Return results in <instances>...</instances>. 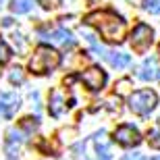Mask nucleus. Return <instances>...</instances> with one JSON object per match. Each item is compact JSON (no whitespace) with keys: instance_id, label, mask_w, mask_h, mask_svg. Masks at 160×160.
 I'll use <instances>...</instances> for the list:
<instances>
[{"instance_id":"nucleus-23","label":"nucleus","mask_w":160,"mask_h":160,"mask_svg":"<svg viewBox=\"0 0 160 160\" xmlns=\"http://www.w3.org/2000/svg\"><path fill=\"white\" fill-rule=\"evenodd\" d=\"M152 160H160V156H156V158H152Z\"/></svg>"},{"instance_id":"nucleus-24","label":"nucleus","mask_w":160,"mask_h":160,"mask_svg":"<svg viewBox=\"0 0 160 160\" xmlns=\"http://www.w3.org/2000/svg\"><path fill=\"white\" fill-rule=\"evenodd\" d=\"M89 2H96V0H89Z\"/></svg>"},{"instance_id":"nucleus-1","label":"nucleus","mask_w":160,"mask_h":160,"mask_svg":"<svg viewBox=\"0 0 160 160\" xmlns=\"http://www.w3.org/2000/svg\"><path fill=\"white\" fill-rule=\"evenodd\" d=\"M85 23L94 25L106 42H123L125 38V21L112 11H96L85 17Z\"/></svg>"},{"instance_id":"nucleus-9","label":"nucleus","mask_w":160,"mask_h":160,"mask_svg":"<svg viewBox=\"0 0 160 160\" xmlns=\"http://www.w3.org/2000/svg\"><path fill=\"white\" fill-rule=\"evenodd\" d=\"M25 142V133L21 129H11L8 131V137H6V154L8 158H15L19 154V148H21V143Z\"/></svg>"},{"instance_id":"nucleus-11","label":"nucleus","mask_w":160,"mask_h":160,"mask_svg":"<svg viewBox=\"0 0 160 160\" xmlns=\"http://www.w3.org/2000/svg\"><path fill=\"white\" fill-rule=\"evenodd\" d=\"M46 40H50L52 44H60V46H73L71 31H67L65 27H58V29H54L52 33H48Z\"/></svg>"},{"instance_id":"nucleus-5","label":"nucleus","mask_w":160,"mask_h":160,"mask_svg":"<svg viewBox=\"0 0 160 160\" xmlns=\"http://www.w3.org/2000/svg\"><path fill=\"white\" fill-rule=\"evenodd\" d=\"M152 42H154V31H152V27L146 25V23L135 25V29L131 31V46H133V50L146 52V50L152 46Z\"/></svg>"},{"instance_id":"nucleus-10","label":"nucleus","mask_w":160,"mask_h":160,"mask_svg":"<svg viewBox=\"0 0 160 160\" xmlns=\"http://www.w3.org/2000/svg\"><path fill=\"white\" fill-rule=\"evenodd\" d=\"M137 77L143 79V81H154L156 77H160V71H158V65H156V58H146L137 71Z\"/></svg>"},{"instance_id":"nucleus-13","label":"nucleus","mask_w":160,"mask_h":160,"mask_svg":"<svg viewBox=\"0 0 160 160\" xmlns=\"http://www.w3.org/2000/svg\"><path fill=\"white\" fill-rule=\"evenodd\" d=\"M65 110V98L60 92H52L50 94V114L52 117H60Z\"/></svg>"},{"instance_id":"nucleus-19","label":"nucleus","mask_w":160,"mask_h":160,"mask_svg":"<svg viewBox=\"0 0 160 160\" xmlns=\"http://www.w3.org/2000/svg\"><path fill=\"white\" fill-rule=\"evenodd\" d=\"M21 127H23L27 133H31V131H36V129H38V119H31V117H27V119H23Z\"/></svg>"},{"instance_id":"nucleus-8","label":"nucleus","mask_w":160,"mask_h":160,"mask_svg":"<svg viewBox=\"0 0 160 160\" xmlns=\"http://www.w3.org/2000/svg\"><path fill=\"white\" fill-rule=\"evenodd\" d=\"M81 81L85 83V88H89L92 92H98V89H102L104 83H106V73L102 71L100 67H92V69L81 73Z\"/></svg>"},{"instance_id":"nucleus-4","label":"nucleus","mask_w":160,"mask_h":160,"mask_svg":"<svg viewBox=\"0 0 160 160\" xmlns=\"http://www.w3.org/2000/svg\"><path fill=\"white\" fill-rule=\"evenodd\" d=\"M83 150L88 152L85 158L88 160H110L112 154H110V146H108V139L104 137V131L96 133L83 143Z\"/></svg>"},{"instance_id":"nucleus-3","label":"nucleus","mask_w":160,"mask_h":160,"mask_svg":"<svg viewBox=\"0 0 160 160\" xmlns=\"http://www.w3.org/2000/svg\"><path fill=\"white\" fill-rule=\"evenodd\" d=\"M156 104H158V96L152 89H139V92L129 96V108L135 114H142V117L152 112L156 108Z\"/></svg>"},{"instance_id":"nucleus-22","label":"nucleus","mask_w":160,"mask_h":160,"mask_svg":"<svg viewBox=\"0 0 160 160\" xmlns=\"http://www.w3.org/2000/svg\"><path fill=\"white\" fill-rule=\"evenodd\" d=\"M123 160H146V156H143V154H139V152H133V154L123 156Z\"/></svg>"},{"instance_id":"nucleus-20","label":"nucleus","mask_w":160,"mask_h":160,"mask_svg":"<svg viewBox=\"0 0 160 160\" xmlns=\"http://www.w3.org/2000/svg\"><path fill=\"white\" fill-rule=\"evenodd\" d=\"M8 79H11V83H23V73H21V69H12L11 75H8Z\"/></svg>"},{"instance_id":"nucleus-12","label":"nucleus","mask_w":160,"mask_h":160,"mask_svg":"<svg viewBox=\"0 0 160 160\" xmlns=\"http://www.w3.org/2000/svg\"><path fill=\"white\" fill-rule=\"evenodd\" d=\"M106 58L114 69H125V67L131 65V56L129 54H123V52H108Z\"/></svg>"},{"instance_id":"nucleus-17","label":"nucleus","mask_w":160,"mask_h":160,"mask_svg":"<svg viewBox=\"0 0 160 160\" xmlns=\"http://www.w3.org/2000/svg\"><path fill=\"white\" fill-rule=\"evenodd\" d=\"M11 56H12L11 48L6 46V42H2V40H0V65H6V62L11 60Z\"/></svg>"},{"instance_id":"nucleus-14","label":"nucleus","mask_w":160,"mask_h":160,"mask_svg":"<svg viewBox=\"0 0 160 160\" xmlns=\"http://www.w3.org/2000/svg\"><path fill=\"white\" fill-rule=\"evenodd\" d=\"M33 8V0H12L11 11L17 12V15H23V12H29Z\"/></svg>"},{"instance_id":"nucleus-21","label":"nucleus","mask_w":160,"mask_h":160,"mask_svg":"<svg viewBox=\"0 0 160 160\" xmlns=\"http://www.w3.org/2000/svg\"><path fill=\"white\" fill-rule=\"evenodd\" d=\"M44 8H58L60 6V0H38Z\"/></svg>"},{"instance_id":"nucleus-18","label":"nucleus","mask_w":160,"mask_h":160,"mask_svg":"<svg viewBox=\"0 0 160 160\" xmlns=\"http://www.w3.org/2000/svg\"><path fill=\"white\" fill-rule=\"evenodd\" d=\"M85 38H88V42L92 44V48H94V50H96L98 54H100V56H106V54H108L106 50H104V46L96 42V36H94V33H85Z\"/></svg>"},{"instance_id":"nucleus-6","label":"nucleus","mask_w":160,"mask_h":160,"mask_svg":"<svg viewBox=\"0 0 160 160\" xmlns=\"http://www.w3.org/2000/svg\"><path fill=\"white\" fill-rule=\"evenodd\" d=\"M114 142L125 146V148H131V146H137L142 142V135L133 125H121L114 129Z\"/></svg>"},{"instance_id":"nucleus-7","label":"nucleus","mask_w":160,"mask_h":160,"mask_svg":"<svg viewBox=\"0 0 160 160\" xmlns=\"http://www.w3.org/2000/svg\"><path fill=\"white\" fill-rule=\"evenodd\" d=\"M21 108V98L15 92H0V114L4 119H12Z\"/></svg>"},{"instance_id":"nucleus-15","label":"nucleus","mask_w":160,"mask_h":160,"mask_svg":"<svg viewBox=\"0 0 160 160\" xmlns=\"http://www.w3.org/2000/svg\"><path fill=\"white\" fill-rule=\"evenodd\" d=\"M148 139H150V146H152V148H158L160 150V121H156V125L150 129Z\"/></svg>"},{"instance_id":"nucleus-16","label":"nucleus","mask_w":160,"mask_h":160,"mask_svg":"<svg viewBox=\"0 0 160 160\" xmlns=\"http://www.w3.org/2000/svg\"><path fill=\"white\" fill-rule=\"evenodd\" d=\"M142 8L150 15H160V0H143Z\"/></svg>"},{"instance_id":"nucleus-2","label":"nucleus","mask_w":160,"mask_h":160,"mask_svg":"<svg viewBox=\"0 0 160 160\" xmlns=\"http://www.w3.org/2000/svg\"><path fill=\"white\" fill-rule=\"evenodd\" d=\"M60 65V54L50 46H38L36 54L29 60V71L36 75H46Z\"/></svg>"}]
</instances>
